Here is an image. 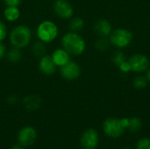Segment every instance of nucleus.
Listing matches in <instances>:
<instances>
[{
  "label": "nucleus",
  "mask_w": 150,
  "mask_h": 149,
  "mask_svg": "<svg viewBox=\"0 0 150 149\" xmlns=\"http://www.w3.org/2000/svg\"><path fill=\"white\" fill-rule=\"evenodd\" d=\"M47 51V47L45 42L40 40V41H36L33 43V47H32V52L33 54V55L37 56V57H42L45 55Z\"/></svg>",
  "instance_id": "nucleus-16"
},
{
  "label": "nucleus",
  "mask_w": 150,
  "mask_h": 149,
  "mask_svg": "<svg viewBox=\"0 0 150 149\" xmlns=\"http://www.w3.org/2000/svg\"><path fill=\"white\" fill-rule=\"evenodd\" d=\"M102 130L105 135L112 139H118L121 137L126 131L122 125L121 119L116 118L106 119L102 124Z\"/></svg>",
  "instance_id": "nucleus-5"
},
{
  "label": "nucleus",
  "mask_w": 150,
  "mask_h": 149,
  "mask_svg": "<svg viewBox=\"0 0 150 149\" xmlns=\"http://www.w3.org/2000/svg\"><path fill=\"white\" fill-rule=\"evenodd\" d=\"M62 46L69 54L71 55H80L82 54L86 47L84 40L77 33L74 32H69L62 39Z\"/></svg>",
  "instance_id": "nucleus-1"
},
{
  "label": "nucleus",
  "mask_w": 150,
  "mask_h": 149,
  "mask_svg": "<svg viewBox=\"0 0 150 149\" xmlns=\"http://www.w3.org/2000/svg\"><path fill=\"white\" fill-rule=\"evenodd\" d=\"M93 30L98 37H108L112 32L111 23L105 18L98 19L94 23Z\"/></svg>",
  "instance_id": "nucleus-11"
},
{
  "label": "nucleus",
  "mask_w": 150,
  "mask_h": 149,
  "mask_svg": "<svg viewBox=\"0 0 150 149\" xmlns=\"http://www.w3.org/2000/svg\"><path fill=\"white\" fill-rule=\"evenodd\" d=\"M11 149H24V148L22 146H20L19 144H18V145H14L13 147H11Z\"/></svg>",
  "instance_id": "nucleus-29"
},
{
  "label": "nucleus",
  "mask_w": 150,
  "mask_h": 149,
  "mask_svg": "<svg viewBox=\"0 0 150 149\" xmlns=\"http://www.w3.org/2000/svg\"><path fill=\"white\" fill-rule=\"evenodd\" d=\"M119 68L120 69V71H122L123 73H128L129 71H131V68H130V64L128 62V60H127L126 61H124L123 63H121L119 66Z\"/></svg>",
  "instance_id": "nucleus-25"
},
{
  "label": "nucleus",
  "mask_w": 150,
  "mask_h": 149,
  "mask_svg": "<svg viewBox=\"0 0 150 149\" xmlns=\"http://www.w3.org/2000/svg\"><path fill=\"white\" fill-rule=\"evenodd\" d=\"M120 149H132L131 148H129V147H124V148H122Z\"/></svg>",
  "instance_id": "nucleus-30"
},
{
  "label": "nucleus",
  "mask_w": 150,
  "mask_h": 149,
  "mask_svg": "<svg viewBox=\"0 0 150 149\" xmlns=\"http://www.w3.org/2000/svg\"><path fill=\"white\" fill-rule=\"evenodd\" d=\"M7 35V29L5 25L0 21V42H2Z\"/></svg>",
  "instance_id": "nucleus-24"
},
{
  "label": "nucleus",
  "mask_w": 150,
  "mask_h": 149,
  "mask_svg": "<svg viewBox=\"0 0 150 149\" xmlns=\"http://www.w3.org/2000/svg\"><path fill=\"white\" fill-rule=\"evenodd\" d=\"M54 12L61 18L69 19L74 14L72 4L68 0H55L53 4Z\"/></svg>",
  "instance_id": "nucleus-9"
},
{
  "label": "nucleus",
  "mask_w": 150,
  "mask_h": 149,
  "mask_svg": "<svg viewBox=\"0 0 150 149\" xmlns=\"http://www.w3.org/2000/svg\"><path fill=\"white\" fill-rule=\"evenodd\" d=\"M146 77L148 79V82L150 83V67L148 68V70L146 71Z\"/></svg>",
  "instance_id": "nucleus-28"
},
{
  "label": "nucleus",
  "mask_w": 150,
  "mask_h": 149,
  "mask_svg": "<svg viewBox=\"0 0 150 149\" xmlns=\"http://www.w3.org/2000/svg\"><path fill=\"white\" fill-rule=\"evenodd\" d=\"M56 65L49 55H44L40 58L39 62V68L40 72L45 75H53L56 70Z\"/></svg>",
  "instance_id": "nucleus-12"
},
{
  "label": "nucleus",
  "mask_w": 150,
  "mask_h": 149,
  "mask_svg": "<svg viewBox=\"0 0 150 149\" xmlns=\"http://www.w3.org/2000/svg\"><path fill=\"white\" fill-rule=\"evenodd\" d=\"M41 104V98L38 95H29L23 100V105L27 111L33 112L37 110Z\"/></svg>",
  "instance_id": "nucleus-14"
},
{
  "label": "nucleus",
  "mask_w": 150,
  "mask_h": 149,
  "mask_svg": "<svg viewBox=\"0 0 150 149\" xmlns=\"http://www.w3.org/2000/svg\"><path fill=\"white\" fill-rule=\"evenodd\" d=\"M36 139L37 132L32 126H25L18 133V142L23 148L33 146Z\"/></svg>",
  "instance_id": "nucleus-8"
},
{
  "label": "nucleus",
  "mask_w": 150,
  "mask_h": 149,
  "mask_svg": "<svg viewBox=\"0 0 150 149\" xmlns=\"http://www.w3.org/2000/svg\"><path fill=\"white\" fill-rule=\"evenodd\" d=\"M127 59V56L126 54L120 51V50H117L113 53L112 56V61L113 64H115L116 66H120L121 63H123L124 61H126Z\"/></svg>",
  "instance_id": "nucleus-22"
},
{
  "label": "nucleus",
  "mask_w": 150,
  "mask_h": 149,
  "mask_svg": "<svg viewBox=\"0 0 150 149\" xmlns=\"http://www.w3.org/2000/svg\"><path fill=\"white\" fill-rule=\"evenodd\" d=\"M99 143V134L94 128L85 130L80 138V145L83 149H96Z\"/></svg>",
  "instance_id": "nucleus-7"
},
{
  "label": "nucleus",
  "mask_w": 150,
  "mask_h": 149,
  "mask_svg": "<svg viewBox=\"0 0 150 149\" xmlns=\"http://www.w3.org/2000/svg\"><path fill=\"white\" fill-rule=\"evenodd\" d=\"M20 48H18V47H13L11 49H10V51L7 53V58L8 60L12 62V63H16V62H18L20 60H21V57H22V54L19 50Z\"/></svg>",
  "instance_id": "nucleus-20"
},
{
  "label": "nucleus",
  "mask_w": 150,
  "mask_h": 149,
  "mask_svg": "<svg viewBox=\"0 0 150 149\" xmlns=\"http://www.w3.org/2000/svg\"><path fill=\"white\" fill-rule=\"evenodd\" d=\"M4 15L6 20L13 22L19 18L20 11L18 8V6H7L4 11Z\"/></svg>",
  "instance_id": "nucleus-15"
},
{
  "label": "nucleus",
  "mask_w": 150,
  "mask_h": 149,
  "mask_svg": "<svg viewBox=\"0 0 150 149\" xmlns=\"http://www.w3.org/2000/svg\"><path fill=\"white\" fill-rule=\"evenodd\" d=\"M111 45L119 49L127 47L133 41V33L127 28H118L112 31L109 36Z\"/></svg>",
  "instance_id": "nucleus-3"
},
{
  "label": "nucleus",
  "mask_w": 150,
  "mask_h": 149,
  "mask_svg": "<svg viewBox=\"0 0 150 149\" xmlns=\"http://www.w3.org/2000/svg\"><path fill=\"white\" fill-rule=\"evenodd\" d=\"M61 76L69 81H74L77 79L81 75V67L73 61H69L65 65L61 67Z\"/></svg>",
  "instance_id": "nucleus-10"
},
{
  "label": "nucleus",
  "mask_w": 150,
  "mask_h": 149,
  "mask_svg": "<svg viewBox=\"0 0 150 149\" xmlns=\"http://www.w3.org/2000/svg\"><path fill=\"white\" fill-rule=\"evenodd\" d=\"M148 83H149V82H148L147 77L144 76H142V75L135 76L133 81V86L137 90H142V89L146 88Z\"/></svg>",
  "instance_id": "nucleus-21"
},
{
  "label": "nucleus",
  "mask_w": 150,
  "mask_h": 149,
  "mask_svg": "<svg viewBox=\"0 0 150 149\" xmlns=\"http://www.w3.org/2000/svg\"><path fill=\"white\" fill-rule=\"evenodd\" d=\"M131 71L142 74L148 70L150 67V61L147 55L142 54H134L128 59Z\"/></svg>",
  "instance_id": "nucleus-6"
},
{
  "label": "nucleus",
  "mask_w": 150,
  "mask_h": 149,
  "mask_svg": "<svg viewBox=\"0 0 150 149\" xmlns=\"http://www.w3.org/2000/svg\"><path fill=\"white\" fill-rule=\"evenodd\" d=\"M83 26H84V21L83 18H81L79 17L73 18L69 24V27L70 31L74 32L82 31Z\"/></svg>",
  "instance_id": "nucleus-18"
},
{
  "label": "nucleus",
  "mask_w": 150,
  "mask_h": 149,
  "mask_svg": "<svg viewBox=\"0 0 150 149\" xmlns=\"http://www.w3.org/2000/svg\"><path fill=\"white\" fill-rule=\"evenodd\" d=\"M51 57H52L54 62L55 63V65L60 68L70 61V54L64 48L55 49L53 52Z\"/></svg>",
  "instance_id": "nucleus-13"
},
{
  "label": "nucleus",
  "mask_w": 150,
  "mask_h": 149,
  "mask_svg": "<svg viewBox=\"0 0 150 149\" xmlns=\"http://www.w3.org/2000/svg\"><path fill=\"white\" fill-rule=\"evenodd\" d=\"M142 127V122L141 120V119L137 118V117H133L130 118L128 120V126L127 130H128L130 133H138Z\"/></svg>",
  "instance_id": "nucleus-17"
},
{
  "label": "nucleus",
  "mask_w": 150,
  "mask_h": 149,
  "mask_svg": "<svg viewBox=\"0 0 150 149\" xmlns=\"http://www.w3.org/2000/svg\"><path fill=\"white\" fill-rule=\"evenodd\" d=\"M111 46L110 40L107 37H99L95 42V47L101 52H105Z\"/></svg>",
  "instance_id": "nucleus-19"
},
{
  "label": "nucleus",
  "mask_w": 150,
  "mask_h": 149,
  "mask_svg": "<svg viewBox=\"0 0 150 149\" xmlns=\"http://www.w3.org/2000/svg\"><path fill=\"white\" fill-rule=\"evenodd\" d=\"M36 32L40 40L45 43H49L54 40L57 37L58 27L53 21L45 20L38 25Z\"/></svg>",
  "instance_id": "nucleus-4"
},
{
  "label": "nucleus",
  "mask_w": 150,
  "mask_h": 149,
  "mask_svg": "<svg viewBox=\"0 0 150 149\" xmlns=\"http://www.w3.org/2000/svg\"><path fill=\"white\" fill-rule=\"evenodd\" d=\"M6 54V48L4 44L0 42V59H3Z\"/></svg>",
  "instance_id": "nucleus-27"
},
{
  "label": "nucleus",
  "mask_w": 150,
  "mask_h": 149,
  "mask_svg": "<svg viewBox=\"0 0 150 149\" xmlns=\"http://www.w3.org/2000/svg\"><path fill=\"white\" fill-rule=\"evenodd\" d=\"M135 149H150V138L143 137L137 141Z\"/></svg>",
  "instance_id": "nucleus-23"
},
{
  "label": "nucleus",
  "mask_w": 150,
  "mask_h": 149,
  "mask_svg": "<svg viewBox=\"0 0 150 149\" xmlns=\"http://www.w3.org/2000/svg\"><path fill=\"white\" fill-rule=\"evenodd\" d=\"M4 2L7 6H18L22 0H4Z\"/></svg>",
  "instance_id": "nucleus-26"
},
{
  "label": "nucleus",
  "mask_w": 150,
  "mask_h": 149,
  "mask_svg": "<svg viewBox=\"0 0 150 149\" xmlns=\"http://www.w3.org/2000/svg\"><path fill=\"white\" fill-rule=\"evenodd\" d=\"M32 39L31 29L24 25L15 26L10 33V41L11 45L18 48L26 47Z\"/></svg>",
  "instance_id": "nucleus-2"
}]
</instances>
